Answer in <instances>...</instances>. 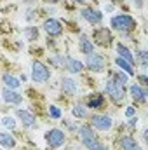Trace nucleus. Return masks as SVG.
Listing matches in <instances>:
<instances>
[{
    "label": "nucleus",
    "mask_w": 148,
    "mask_h": 150,
    "mask_svg": "<svg viewBox=\"0 0 148 150\" xmlns=\"http://www.w3.org/2000/svg\"><path fill=\"white\" fill-rule=\"evenodd\" d=\"M42 28H44V32H45L49 37H59V35H63V25H61V21L56 19V18H47V19L44 21Z\"/></svg>",
    "instance_id": "6e6552de"
},
{
    "label": "nucleus",
    "mask_w": 148,
    "mask_h": 150,
    "mask_svg": "<svg viewBox=\"0 0 148 150\" xmlns=\"http://www.w3.org/2000/svg\"><path fill=\"white\" fill-rule=\"evenodd\" d=\"M45 142H47V145H49L51 149H59V147L65 145L66 134H65V131H61L59 127H52V129H49V131L45 133Z\"/></svg>",
    "instance_id": "39448f33"
},
{
    "label": "nucleus",
    "mask_w": 148,
    "mask_h": 150,
    "mask_svg": "<svg viewBox=\"0 0 148 150\" xmlns=\"http://www.w3.org/2000/svg\"><path fill=\"white\" fill-rule=\"evenodd\" d=\"M113 77H111V80H115L118 86H122V87H125L127 86V82H129V75L124 74L122 70H117V72H113Z\"/></svg>",
    "instance_id": "a878e982"
},
{
    "label": "nucleus",
    "mask_w": 148,
    "mask_h": 150,
    "mask_svg": "<svg viewBox=\"0 0 148 150\" xmlns=\"http://www.w3.org/2000/svg\"><path fill=\"white\" fill-rule=\"evenodd\" d=\"M78 136H80V142L82 145L87 150H108V147L98 138V134L92 131V127L89 124H84V126H78Z\"/></svg>",
    "instance_id": "f257e3e1"
},
{
    "label": "nucleus",
    "mask_w": 148,
    "mask_h": 150,
    "mask_svg": "<svg viewBox=\"0 0 148 150\" xmlns=\"http://www.w3.org/2000/svg\"><path fill=\"white\" fill-rule=\"evenodd\" d=\"M61 91H63L65 94L73 96V94H77L80 89H78V84L75 82L72 77H63V79H61Z\"/></svg>",
    "instance_id": "dca6fc26"
},
{
    "label": "nucleus",
    "mask_w": 148,
    "mask_h": 150,
    "mask_svg": "<svg viewBox=\"0 0 148 150\" xmlns=\"http://www.w3.org/2000/svg\"><path fill=\"white\" fill-rule=\"evenodd\" d=\"M80 16H82V19H85L89 25H92V26H96V25H99L101 21H103V14L99 12V11H96V9H92V7H84V9H80Z\"/></svg>",
    "instance_id": "9d476101"
},
{
    "label": "nucleus",
    "mask_w": 148,
    "mask_h": 150,
    "mask_svg": "<svg viewBox=\"0 0 148 150\" xmlns=\"http://www.w3.org/2000/svg\"><path fill=\"white\" fill-rule=\"evenodd\" d=\"M0 96L4 100V103L12 105V107H19L23 103V94L18 93V91H14V89H9V87H4L0 91Z\"/></svg>",
    "instance_id": "1a4fd4ad"
},
{
    "label": "nucleus",
    "mask_w": 148,
    "mask_h": 150,
    "mask_svg": "<svg viewBox=\"0 0 148 150\" xmlns=\"http://www.w3.org/2000/svg\"><path fill=\"white\" fill-rule=\"evenodd\" d=\"M75 4H85V2H89V0H73Z\"/></svg>",
    "instance_id": "e433bc0d"
},
{
    "label": "nucleus",
    "mask_w": 148,
    "mask_h": 150,
    "mask_svg": "<svg viewBox=\"0 0 148 150\" xmlns=\"http://www.w3.org/2000/svg\"><path fill=\"white\" fill-rule=\"evenodd\" d=\"M72 113L75 119H87L89 117V108L85 107V103H75L72 107Z\"/></svg>",
    "instance_id": "4be33fe9"
},
{
    "label": "nucleus",
    "mask_w": 148,
    "mask_h": 150,
    "mask_svg": "<svg viewBox=\"0 0 148 150\" xmlns=\"http://www.w3.org/2000/svg\"><path fill=\"white\" fill-rule=\"evenodd\" d=\"M134 61H138V65H140L143 70H147V67H148V52H147V49H140V51H136V58H134Z\"/></svg>",
    "instance_id": "393cba45"
},
{
    "label": "nucleus",
    "mask_w": 148,
    "mask_h": 150,
    "mask_svg": "<svg viewBox=\"0 0 148 150\" xmlns=\"http://www.w3.org/2000/svg\"><path fill=\"white\" fill-rule=\"evenodd\" d=\"M0 124L5 127V129H9V131H14L16 129V120H14V117H2L0 119Z\"/></svg>",
    "instance_id": "cd10ccee"
},
{
    "label": "nucleus",
    "mask_w": 148,
    "mask_h": 150,
    "mask_svg": "<svg viewBox=\"0 0 148 150\" xmlns=\"http://www.w3.org/2000/svg\"><path fill=\"white\" fill-rule=\"evenodd\" d=\"M16 138L11 134V133H7V131H0V149L4 150H12L16 149Z\"/></svg>",
    "instance_id": "a211bd4d"
},
{
    "label": "nucleus",
    "mask_w": 148,
    "mask_h": 150,
    "mask_svg": "<svg viewBox=\"0 0 148 150\" xmlns=\"http://www.w3.org/2000/svg\"><path fill=\"white\" fill-rule=\"evenodd\" d=\"M49 4H58V2H61V0H47Z\"/></svg>",
    "instance_id": "4c0bfd02"
},
{
    "label": "nucleus",
    "mask_w": 148,
    "mask_h": 150,
    "mask_svg": "<svg viewBox=\"0 0 148 150\" xmlns=\"http://www.w3.org/2000/svg\"><path fill=\"white\" fill-rule=\"evenodd\" d=\"M105 93L110 96V100L115 103V105H122L124 100H125V89L122 86H118L115 80L108 79L105 82Z\"/></svg>",
    "instance_id": "7ed1b4c3"
},
{
    "label": "nucleus",
    "mask_w": 148,
    "mask_h": 150,
    "mask_svg": "<svg viewBox=\"0 0 148 150\" xmlns=\"http://www.w3.org/2000/svg\"><path fill=\"white\" fill-rule=\"evenodd\" d=\"M132 2H134L136 9H143V5H145V0H132Z\"/></svg>",
    "instance_id": "72a5a7b5"
},
{
    "label": "nucleus",
    "mask_w": 148,
    "mask_h": 150,
    "mask_svg": "<svg viewBox=\"0 0 148 150\" xmlns=\"http://www.w3.org/2000/svg\"><path fill=\"white\" fill-rule=\"evenodd\" d=\"M2 82H4V86L5 87H9V89H19V86H21V80L19 79H16V75L12 74H4L2 75Z\"/></svg>",
    "instance_id": "aec40b11"
},
{
    "label": "nucleus",
    "mask_w": 148,
    "mask_h": 150,
    "mask_svg": "<svg viewBox=\"0 0 148 150\" xmlns=\"http://www.w3.org/2000/svg\"><path fill=\"white\" fill-rule=\"evenodd\" d=\"M118 145H120L122 150H143V147L132 136H120L118 138Z\"/></svg>",
    "instance_id": "6ab92c4d"
},
{
    "label": "nucleus",
    "mask_w": 148,
    "mask_h": 150,
    "mask_svg": "<svg viewBox=\"0 0 148 150\" xmlns=\"http://www.w3.org/2000/svg\"><path fill=\"white\" fill-rule=\"evenodd\" d=\"M68 58H70V56H63V54H52V56L49 58V63H51L52 67H56V68H65V67H66V61H68Z\"/></svg>",
    "instance_id": "b1692460"
},
{
    "label": "nucleus",
    "mask_w": 148,
    "mask_h": 150,
    "mask_svg": "<svg viewBox=\"0 0 148 150\" xmlns=\"http://www.w3.org/2000/svg\"><path fill=\"white\" fill-rule=\"evenodd\" d=\"M105 11H106V12H111V11H113V5H111V4H106V5H105Z\"/></svg>",
    "instance_id": "c9c22d12"
},
{
    "label": "nucleus",
    "mask_w": 148,
    "mask_h": 150,
    "mask_svg": "<svg viewBox=\"0 0 148 150\" xmlns=\"http://www.w3.org/2000/svg\"><path fill=\"white\" fill-rule=\"evenodd\" d=\"M94 49H96L94 47V42L87 37V33H80V37H78V51L87 56V54L94 52Z\"/></svg>",
    "instance_id": "4468645a"
},
{
    "label": "nucleus",
    "mask_w": 148,
    "mask_h": 150,
    "mask_svg": "<svg viewBox=\"0 0 148 150\" xmlns=\"http://www.w3.org/2000/svg\"><path fill=\"white\" fill-rule=\"evenodd\" d=\"M92 129H98V131H110L111 126H113V119L110 115H103V113H94L91 117V124H89Z\"/></svg>",
    "instance_id": "0eeeda50"
},
{
    "label": "nucleus",
    "mask_w": 148,
    "mask_h": 150,
    "mask_svg": "<svg viewBox=\"0 0 148 150\" xmlns=\"http://www.w3.org/2000/svg\"><path fill=\"white\" fill-rule=\"evenodd\" d=\"M136 77H138V82H140V86H141V87H147V82H148L147 74H138Z\"/></svg>",
    "instance_id": "7c9ffc66"
},
{
    "label": "nucleus",
    "mask_w": 148,
    "mask_h": 150,
    "mask_svg": "<svg viewBox=\"0 0 148 150\" xmlns=\"http://www.w3.org/2000/svg\"><path fill=\"white\" fill-rule=\"evenodd\" d=\"M129 94H131V98H132L134 103L145 105L147 103V98H148V89L147 87H141L140 84H132L129 87Z\"/></svg>",
    "instance_id": "9b49d317"
},
{
    "label": "nucleus",
    "mask_w": 148,
    "mask_h": 150,
    "mask_svg": "<svg viewBox=\"0 0 148 150\" xmlns=\"http://www.w3.org/2000/svg\"><path fill=\"white\" fill-rule=\"evenodd\" d=\"M115 67L118 68V70H122L124 74H127L129 77H134V67L132 65H129L125 59H122V58H115Z\"/></svg>",
    "instance_id": "412c9836"
},
{
    "label": "nucleus",
    "mask_w": 148,
    "mask_h": 150,
    "mask_svg": "<svg viewBox=\"0 0 148 150\" xmlns=\"http://www.w3.org/2000/svg\"><path fill=\"white\" fill-rule=\"evenodd\" d=\"M111 28L118 33H131L136 28V21L134 18H131L129 14H115L110 19Z\"/></svg>",
    "instance_id": "f03ea898"
},
{
    "label": "nucleus",
    "mask_w": 148,
    "mask_h": 150,
    "mask_svg": "<svg viewBox=\"0 0 148 150\" xmlns=\"http://www.w3.org/2000/svg\"><path fill=\"white\" fill-rule=\"evenodd\" d=\"M23 35H25L26 40L33 42V40H37L38 38V28L37 26H26V28L23 30Z\"/></svg>",
    "instance_id": "bb28decb"
},
{
    "label": "nucleus",
    "mask_w": 148,
    "mask_h": 150,
    "mask_svg": "<svg viewBox=\"0 0 148 150\" xmlns=\"http://www.w3.org/2000/svg\"><path fill=\"white\" fill-rule=\"evenodd\" d=\"M51 79V70L42 61H32V80L37 84H44Z\"/></svg>",
    "instance_id": "20e7f679"
},
{
    "label": "nucleus",
    "mask_w": 148,
    "mask_h": 150,
    "mask_svg": "<svg viewBox=\"0 0 148 150\" xmlns=\"http://www.w3.org/2000/svg\"><path fill=\"white\" fill-rule=\"evenodd\" d=\"M105 103H106V100H105V96L103 94H99V93H91L89 96H87V101H85V107L91 110H101L103 107H105Z\"/></svg>",
    "instance_id": "ddd939ff"
},
{
    "label": "nucleus",
    "mask_w": 148,
    "mask_h": 150,
    "mask_svg": "<svg viewBox=\"0 0 148 150\" xmlns=\"http://www.w3.org/2000/svg\"><path fill=\"white\" fill-rule=\"evenodd\" d=\"M70 74H80L82 70H84V63L82 61H78L77 58H68V61H66V67H65Z\"/></svg>",
    "instance_id": "5701e85b"
},
{
    "label": "nucleus",
    "mask_w": 148,
    "mask_h": 150,
    "mask_svg": "<svg viewBox=\"0 0 148 150\" xmlns=\"http://www.w3.org/2000/svg\"><path fill=\"white\" fill-rule=\"evenodd\" d=\"M134 115H136V107H134V105H131V107L125 108V117H127V119H131V117H134Z\"/></svg>",
    "instance_id": "2f4dec72"
},
{
    "label": "nucleus",
    "mask_w": 148,
    "mask_h": 150,
    "mask_svg": "<svg viewBox=\"0 0 148 150\" xmlns=\"http://www.w3.org/2000/svg\"><path fill=\"white\" fill-rule=\"evenodd\" d=\"M35 18H37V11L30 7V9L26 11V21H35Z\"/></svg>",
    "instance_id": "c756f323"
},
{
    "label": "nucleus",
    "mask_w": 148,
    "mask_h": 150,
    "mask_svg": "<svg viewBox=\"0 0 148 150\" xmlns=\"http://www.w3.org/2000/svg\"><path fill=\"white\" fill-rule=\"evenodd\" d=\"M105 65H106L105 58H103L99 52H96V51L85 56V65H84V67H87V68H89L91 72H94V74L103 72V70H105Z\"/></svg>",
    "instance_id": "423d86ee"
},
{
    "label": "nucleus",
    "mask_w": 148,
    "mask_h": 150,
    "mask_svg": "<svg viewBox=\"0 0 148 150\" xmlns=\"http://www.w3.org/2000/svg\"><path fill=\"white\" fill-rule=\"evenodd\" d=\"M16 117L19 119V122H21L23 127H37V117L30 112V110L18 108L16 110Z\"/></svg>",
    "instance_id": "f8f14e48"
},
{
    "label": "nucleus",
    "mask_w": 148,
    "mask_h": 150,
    "mask_svg": "<svg viewBox=\"0 0 148 150\" xmlns=\"http://www.w3.org/2000/svg\"><path fill=\"white\" fill-rule=\"evenodd\" d=\"M49 115H51V119H54V120H59L61 119V108L59 107H56V105H49Z\"/></svg>",
    "instance_id": "c85d7f7f"
},
{
    "label": "nucleus",
    "mask_w": 148,
    "mask_h": 150,
    "mask_svg": "<svg viewBox=\"0 0 148 150\" xmlns=\"http://www.w3.org/2000/svg\"><path fill=\"white\" fill-rule=\"evenodd\" d=\"M94 40H96L98 45L108 47V45H111V32L106 30V28H98L96 33H94Z\"/></svg>",
    "instance_id": "2eb2a0df"
},
{
    "label": "nucleus",
    "mask_w": 148,
    "mask_h": 150,
    "mask_svg": "<svg viewBox=\"0 0 148 150\" xmlns=\"http://www.w3.org/2000/svg\"><path fill=\"white\" fill-rule=\"evenodd\" d=\"M63 124H65V126H66V127H68V129H70V131H77V129H78V126H77V124H75L73 120H65V122H63Z\"/></svg>",
    "instance_id": "473e14b6"
},
{
    "label": "nucleus",
    "mask_w": 148,
    "mask_h": 150,
    "mask_svg": "<svg viewBox=\"0 0 148 150\" xmlns=\"http://www.w3.org/2000/svg\"><path fill=\"white\" fill-rule=\"evenodd\" d=\"M115 51H117V56H118V58L125 59V61H127L129 65H132V67L136 65L134 56H132V52L129 51V47H127L125 44H120V42H118V44H117V47H115Z\"/></svg>",
    "instance_id": "f3484780"
},
{
    "label": "nucleus",
    "mask_w": 148,
    "mask_h": 150,
    "mask_svg": "<svg viewBox=\"0 0 148 150\" xmlns=\"http://www.w3.org/2000/svg\"><path fill=\"white\" fill-rule=\"evenodd\" d=\"M136 124H138V117L134 115V117H131V119H129V126H136Z\"/></svg>",
    "instance_id": "f704fd0d"
}]
</instances>
